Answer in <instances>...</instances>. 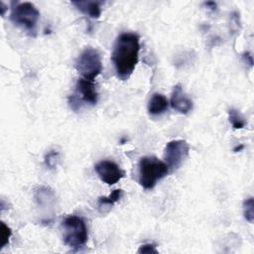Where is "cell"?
<instances>
[{"instance_id":"obj_1","label":"cell","mask_w":254,"mask_h":254,"mask_svg":"<svg viewBox=\"0 0 254 254\" xmlns=\"http://www.w3.org/2000/svg\"><path fill=\"white\" fill-rule=\"evenodd\" d=\"M140 51V37L135 33L120 34L113 46L111 61L116 75L121 80H126L133 73Z\"/></svg>"},{"instance_id":"obj_2","label":"cell","mask_w":254,"mask_h":254,"mask_svg":"<svg viewBox=\"0 0 254 254\" xmlns=\"http://www.w3.org/2000/svg\"><path fill=\"white\" fill-rule=\"evenodd\" d=\"M170 169L156 157H142L138 164V182L145 190H152L158 181L165 178Z\"/></svg>"},{"instance_id":"obj_3","label":"cell","mask_w":254,"mask_h":254,"mask_svg":"<svg viewBox=\"0 0 254 254\" xmlns=\"http://www.w3.org/2000/svg\"><path fill=\"white\" fill-rule=\"evenodd\" d=\"M10 13L11 22L26 31L30 36L35 37L40 12L31 2H12Z\"/></svg>"},{"instance_id":"obj_4","label":"cell","mask_w":254,"mask_h":254,"mask_svg":"<svg viewBox=\"0 0 254 254\" xmlns=\"http://www.w3.org/2000/svg\"><path fill=\"white\" fill-rule=\"evenodd\" d=\"M64 242L72 249L82 247L88 238L84 220L76 215H69L62 222Z\"/></svg>"},{"instance_id":"obj_5","label":"cell","mask_w":254,"mask_h":254,"mask_svg":"<svg viewBox=\"0 0 254 254\" xmlns=\"http://www.w3.org/2000/svg\"><path fill=\"white\" fill-rule=\"evenodd\" d=\"M74 66L82 78L93 81L102 71L100 54L93 48H86L78 56Z\"/></svg>"},{"instance_id":"obj_6","label":"cell","mask_w":254,"mask_h":254,"mask_svg":"<svg viewBox=\"0 0 254 254\" xmlns=\"http://www.w3.org/2000/svg\"><path fill=\"white\" fill-rule=\"evenodd\" d=\"M190 153V146L185 140L170 141L164 151V160L169 169H178L183 162L188 158Z\"/></svg>"},{"instance_id":"obj_7","label":"cell","mask_w":254,"mask_h":254,"mask_svg":"<svg viewBox=\"0 0 254 254\" xmlns=\"http://www.w3.org/2000/svg\"><path fill=\"white\" fill-rule=\"evenodd\" d=\"M94 170L99 179L110 186L118 183L125 176L124 171L115 162L109 160L100 161L95 165Z\"/></svg>"},{"instance_id":"obj_8","label":"cell","mask_w":254,"mask_h":254,"mask_svg":"<svg viewBox=\"0 0 254 254\" xmlns=\"http://www.w3.org/2000/svg\"><path fill=\"white\" fill-rule=\"evenodd\" d=\"M171 106L181 114H188L192 109V101L186 95L181 84L174 86L171 96Z\"/></svg>"},{"instance_id":"obj_9","label":"cell","mask_w":254,"mask_h":254,"mask_svg":"<svg viewBox=\"0 0 254 254\" xmlns=\"http://www.w3.org/2000/svg\"><path fill=\"white\" fill-rule=\"evenodd\" d=\"M76 94L83 102L95 105L98 99V93L93 81L80 78L76 82Z\"/></svg>"},{"instance_id":"obj_10","label":"cell","mask_w":254,"mask_h":254,"mask_svg":"<svg viewBox=\"0 0 254 254\" xmlns=\"http://www.w3.org/2000/svg\"><path fill=\"white\" fill-rule=\"evenodd\" d=\"M71 3L77 10L92 19H98L101 15L102 2L100 1H72Z\"/></svg>"},{"instance_id":"obj_11","label":"cell","mask_w":254,"mask_h":254,"mask_svg":"<svg viewBox=\"0 0 254 254\" xmlns=\"http://www.w3.org/2000/svg\"><path fill=\"white\" fill-rule=\"evenodd\" d=\"M169 101L161 93H154L148 102V111L151 115H160L168 109Z\"/></svg>"},{"instance_id":"obj_12","label":"cell","mask_w":254,"mask_h":254,"mask_svg":"<svg viewBox=\"0 0 254 254\" xmlns=\"http://www.w3.org/2000/svg\"><path fill=\"white\" fill-rule=\"evenodd\" d=\"M122 190L117 189L114 190L109 195L107 196H100L98 198V209L100 212H106L108 211L114 203L119 201V199L122 196Z\"/></svg>"},{"instance_id":"obj_13","label":"cell","mask_w":254,"mask_h":254,"mask_svg":"<svg viewBox=\"0 0 254 254\" xmlns=\"http://www.w3.org/2000/svg\"><path fill=\"white\" fill-rule=\"evenodd\" d=\"M35 198L40 205H46L50 204L54 200L55 194L50 188L40 187L35 191Z\"/></svg>"},{"instance_id":"obj_14","label":"cell","mask_w":254,"mask_h":254,"mask_svg":"<svg viewBox=\"0 0 254 254\" xmlns=\"http://www.w3.org/2000/svg\"><path fill=\"white\" fill-rule=\"evenodd\" d=\"M228 118L234 129H242L246 125V122L243 116L235 108H231L228 110Z\"/></svg>"},{"instance_id":"obj_15","label":"cell","mask_w":254,"mask_h":254,"mask_svg":"<svg viewBox=\"0 0 254 254\" xmlns=\"http://www.w3.org/2000/svg\"><path fill=\"white\" fill-rule=\"evenodd\" d=\"M243 214L247 221L250 223L254 220V200L253 197H249L243 202Z\"/></svg>"},{"instance_id":"obj_16","label":"cell","mask_w":254,"mask_h":254,"mask_svg":"<svg viewBox=\"0 0 254 254\" xmlns=\"http://www.w3.org/2000/svg\"><path fill=\"white\" fill-rule=\"evenodd\" d=\"M0 232H1V246L0 248H4L10 240V237L12 235V231L10 229V227L8 225H6L3 221H1V228H0Z\"/></svg>"},{"instance_id":"obj_17","label":"cell","mask_w":254,"mask_h":254,"mask_svg":"<svg viewBox=\"0 0 254 254\" xmlns=\"http://www.w3.org/2000/svg\"><path fill=\"white\" fill-rule=\"evenodd\" d=\"M59 161V152L52 150L45 156V164L49 169H55Z\"/></svg>"},{"instance_id":"obj_18","label":"cell","mask_w":254,"mask_h":254,"mask_svg":"<svg viewBox=\"0 0 254 254\" xmlns=\"http://www.w3.org/2000/svg\"><path fill=\"white\" fill-rule=\"evenodd\" d=\"M138 253H158V250L156 249V245L148 243L141 245L138 249Z\"/></svg>"},{"instance_id":"obj_19","label":"cell","mask_w":254,"mask_h":254,"mask_svg":"<svg viewBox=\"0 0 254 254\" xmlns=\"http://www.w3.org/2000/svg\"><path fill=\"white\" fill-rule=\"evenodd\" d=\"M242 59H243L244 63H246V64H248L250 66H252L253 60H252V56H251L249 53H244L243 56H242Z\"/></svg>"},{"instance_id":"obj_20","label":"cell","mask_w":254,"mask_h":254,"mask_svg":"<svg viewBox=\"0 0 254 254\" xmlns=\"http://www.w3.org/2000/svg\"><path fill=\"white\" fill-rule=\"evenodd\" d=\"M204 5H205L208 9H210V10H215V8H216V4H215V2H212V1L205 2V3H204Z\"/></svg>"},{"instance_id":"obj_21","label":"cell","mask_w":254,"mask_h":254,"mask_svg":"<svg viewBox=\"0 0 254 254\" xmlns=\"http://www.w3.org/2000/svg\"><path fill=\"white\" fill-rule=\"evenodd\" d=\"M243 148H244V145H239V146H237V147L234 148V152H239V151L242 150Z\"/></svg>"}]
</instances>
